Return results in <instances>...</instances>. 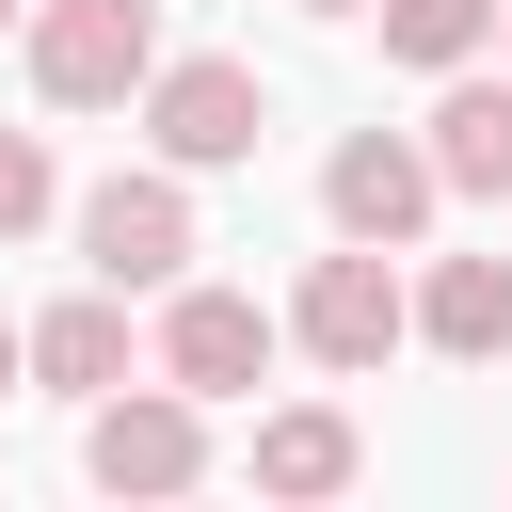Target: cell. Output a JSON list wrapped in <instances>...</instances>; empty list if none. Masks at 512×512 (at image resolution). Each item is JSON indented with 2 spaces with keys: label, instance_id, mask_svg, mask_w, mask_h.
Returning <instances> with one entry per match:
<instances>
[{
  "label": "cell",
  "instance_id": "30bf717a",
  "mask_svg": "<svg viewBox=\"0 0 512 512\" xmlns=\"http://www.w3.org/2000/svg\"><path fill=\"white\" fill-rule=\"evenodd\" d=\"M416 336L464 352V368H496V352H512V256H448V272L416 288Z\"/></svg>",
  "mask_w": 512,
  "mask_h": 512
},
{
  "label": "cell",
  "instance_id": "3957f363",
  "mask_svg": "<svg viewBox=\"0 0 512 512\" xmlns=\"http://www.w3.org/2000/svg\"><path fill=\"white\" fill-rule=\"evenodd\" d=\"M144 128H160V160H176V176H224V160H256L272 80H256V64H224V48H192V64H160V80H144Z\"/></svg>",
  "mask_w": 512,
  "mask_h": 512
},
{
  "label": "cell",
  "instance_id": "6da1fadb",
  "mask_svg": "<svg viewBox=\"0 0 512 512\" xmlns=\"http://www.w3.org/2000/svg\"><path fill=\"white\" fill-rule=\"evenodd\" d=\"M160 80V0H48L32 16V96L48 112H112Z\"/></svg>",
  "mask_w": 512,
  "mask_h": 512
},
{
  "label": "cell",
  "instance_id": "8992f818",
  "mask_svg": "<svg viewBox=\"0 0 512 512\" xmlns=\"http://www.w3.org/2000/svg\"><path fill=\"white\" fill-rule=\"evenodd\" d=\"M80 256H96V288H176L192 272V192L176 176H96L80 192Z\"/></svg>",
  "mask_w": 512,
  "mask_h": 512
},
{
  "label": "cell",
  "instance_id": "52a82bcc",
  "mask_svg": "<svg viewBox=\"0 0 512 512\" xmlns=\"http://www.w3.org/2000/svg\"><path fill=\"white\" fill-rule=\"evenodd\" d=\"M256 368H272V304H240V288H176V304H160V384L256 400Z\"/></svg>",
  "mask_w": 512,
  "mask_h": 512
},
{
  "label": "cell",
  "instance_id": "e0dca14e",
  "mask_svg": "<svg viewBox=\"0 0 512 512\" xmlns=\"http://www.w3.org/2000/svg\"><path fill=\"white\" fill-rule=\"evenodd\" d=\"M496 32H512V0H496Z\"/></svg>",
  "mask_w": 512,
  "mask_h": 512
},
{
  "label": "cell",
  "instance_id": "9c48e42d",
  "mask_svg": "<svg viewBox=\"0 0 512 512\" xmlns=\"http://www.w3.org/2000/svg\"><path fill=\"white\" fill-rule=\"evenodd\" d=\"M352 416L336 400H288V416H256V496H352Z\"/></svg>",
  "mask_w": 512,
  "mask_h": 512
},
{
  "label": "cell",
  "instance_id": "5bb4252c",
  "mask_svg": "<svg viewBox=\"0 0 512 512\" xmlns=\"http://www.w3.org/2000/svg\"><path fill=\"white\" fill-rule=\"evenodd\" d=\"M16 368H32V336H16V320H0V384H16Z\"/></svg>",
  "mask_w": 512,
  "mask_h": 512
},
{
  "label": "cell",
  "instance_id": "2e32d148",
  "mask_svg": "<svg viewBox=\"0 0 512 512\" xmlns=\"http://www.w3.org/2000/svg\"><path fill=\"white\" fill-rule=\"evenodd\" d=\"M0 32H16V0H0Z\"/></svg>",
  "mask_w": 512,
  "mask_h": 512
},
{
  "label": "cell",
  "instance_id": "9a60e30c",
  "mask_svg": "<svg viewBox=\"0 0 512 512\" xmlns=\"http://www.w3.org/2000/svg\"><path fill=\"white\" fill-rule=\"evenodd\" d=\"M304 16H368V0H304Z\"/></svg>",
  "mask_w": 512,
  "mask_h": 512
},
{
  "label": "cell",
  "instance_id": "7c38bea8",
  "mask_svg": "<svg viewBox=\"0 0 512 512\" xmlns=\"http://www.w3.org/2000/svg\"><path fill=\"white\" fill-rule=\"evenodd\" d=\"M368 16H384V64H432V80L480 64V32H496V0H368Z\"/></svg>",
  "mask_w": 512,
  "mask_h": 512
},
{
  "label": "cell",
  "instance_id": "277c9868",
  "mask_svg": "<svg viewBox=\"0 0 512 512\" xmlns=\"http://www.w3.org/2000/svg\"><path fill=\"white\" fill-rule=\"evenodd\" d=\"M288 336H304L320 368H384V352L416 336V288L384 272V240H352V256H320V272H304V304H288Z\"/></svg>",
  "mask_w": 512,
  "mask_h": 512
},
{
  "label": "cell",
  "instance_id": "4fadbf2b",
  "mask_svg": "<svg viewBox=\"0 0 512 512\" xmlns=\"http://www.w3.org/2000/svg\"><path fill=\"white\" fill-rule=\"evenodd\" d=\"M48 192H64V176H48V144H32V128H0V240H32V224H48Z\"/></svg>",
  "mask_w": 512,
  "mask_h": 512
},
{
  "label": "cell",
  "instance_id": "ba28073f",
  "mask_svg": "<svg viewBox=\"0 0 512 512\" xmlns=\"http://www.w3.org/2000/svg\"><path fill=\"white\" fill-rule=\"evenodd\" d=\"M32 384H64V400H112V384H128V288H80V304H48V320H32Z\"/></svg>",
  "mask_w": 512,
  "mask_h": 512
},
{
  "label": "cell",
  "instance_id": "7a4b0ae2",
  "mask_svg": "<svg viewBox=\"0 0 512 512\" xmlns=\"http://www.w3.org/2000/svg\"><path fill=\"white\" fill-rule=\"evenodd\" d=\"M80 480L96 496H192L208 480V400L192 384H112L96 432H80Z\"/></svg>",
  "mask_w": 512,
  "mask_h": 512
},
{
  "label": "cell",
  "instance_id": "5b68a950",
  "mask_svg": "<svg viewBox=\"0 0 512 512\" xmlns=\"http://www.w3.org/2000/svg\"><path fill=\"white\" fill-rule=\"evenodd\" d=\"M432 192H448V160H432V144H400V128H352V144L320 160V208H336V240H384V256L432 224Z\"/></svg>",
  "mask_w": 512,
  "mask_h": 512
},
{
  "label": "cell",
  "instance_id": "8fae6325",
  "mask_svg": "<svg viewBox=\"0 0 512 512\" xmlns=\"http://www.w3.org/2000/svg\"><path fill=\"white\" fill-rule=\"evenodd\" d=\"M432 160H448V192H512V80H464V64H448Z\"/></svg>",
  "mask_w": 512,
  "mask_h": 512
}]
</instances>
